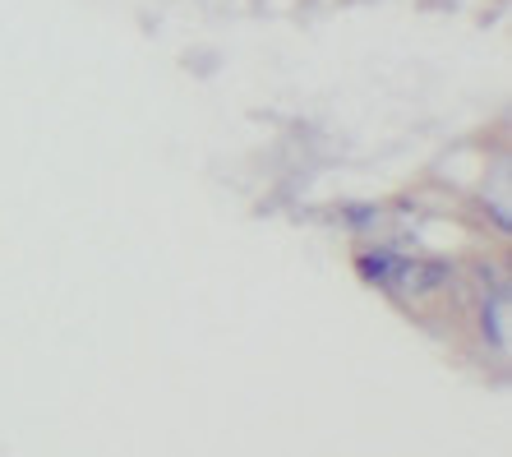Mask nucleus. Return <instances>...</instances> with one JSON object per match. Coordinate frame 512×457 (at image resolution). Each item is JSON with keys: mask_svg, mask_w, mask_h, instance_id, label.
<instances>
[{"mask_svg": "<svg viewBox=\"0 0 512 457\" xmlns=\"http://www.w3.org/2000/svg\"><path fill=\"white\" fill-rule=\"evenodd\" d=\"M508 301L512 296H476V333L494 356H508Z\"/></svg>", "mask_w": 512, "mask_h": 457, "instance_id": "3", "label": "nucleus"}, {"mask_svg": "<svg viewBox=\"0 0 512 457\" xmlns=\"http://www.w3.org/2000/svg\"><path fill=\"white\" fill-rule=\"evenodd\" d=\"M402 264H406V250L393 241V236H388V241L365 245V250L356 254V273H360V282H365V287H374V291H383V296H393Z\"/></svg>", "mask_w": 512, "mask_h": 457, "instance_id": "2", "label": "nucleus"}, {"mask_svg": "<svg viewBox=\"0 0 512 457\" xmlns=\"http://www.w3.org/2000/svg\"><path fill=\"white\" fill-rule=\"evenodd\" d=\"M457 277H462V268L448 254H406L402 273H397V287H393V301L420 305V301H434V296H448L457 287Z\"/></svg>", "mask_w": 512, "mask_h": 457, "instance_id": "1", "label": "nucleus"}, {"mask_svg": "<svg viewBox=\"0 0 512 457\" xmlns=\"http://www.w3.org/2000/svg\"><path fill=\"white\" fill-rule=\"evenodd\" d=\"M393 222V213H388V204H379V199H346L342 204V227L351 231V236H374V231H383Z\"/></svg>", "mask_w": 512, "mask_h": 457, "instance_id": "4", "label": "nucleus"}]
</instances>
